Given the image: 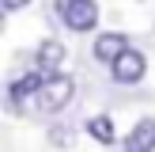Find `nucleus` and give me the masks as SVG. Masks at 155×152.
Returning <instances> with one entry per match:
<instances>
[{
    "label": "nucleus",
    "instance_id": "obj_1",
    "mask_svg": "<svg viewBox=\"0 0 155 152\" xmlns=\"http://www.w3.org/2000/svg\"><path fill=\"white\" fill-rule=\"evenodd\" d=\"M72 95H76L72 76L53 72V76L42 80V88H38V95H34V106H38L42 114H57V110H64V106L72 103Z\"/></svg>",
    "mask_w": 155,
    "mask_h": 152
},
{
    "label": "nucleus",
    "instance_id": "obj_2",
    "mask_svg": "<svg viewBox=\"0 0 155 152\" xmlns=\"http://www.w3.org/2000/svg\"><path fill=\"white\" fill-rule=\"evenodd\" d=\"M53 8H57L61 23L72 27V30H95V23H98L95 0H53Z\"/></svg>",
    "mask_w": 155,
    "mask_h": 152
},
{
    "label": "nucleus",
    "instance_id": "obj_3",
    "mask_svg": "<svg viewBox=\"0 0 155 152\" xmlns=\"http://www.w3.org/2000/svg\"><path fill=\"white\" fill-rule=\"evenodd\" d=\"M144 72H148V61H144V53L133 50V46H129V50L110 65V76H114L117 84H140Z\"/></svg>",
    "mask_w": 155,
    "mask_h": 152
},
{
    "label": "nucleus",
    "instance_id": "obj_4",
    "mask_svg": "<svg viewBox=\"0 0 155 152\" xmlns=\"http://www.w3.org/2000/svg\"><path fill=\"white\" fill-rule=\"evenodd\" d=\"M38 72L53 76L61 65H64V42H57V38H42V46H38Z\"/></svg>",
    "mask_w": 155,
    "mask_h": 152
},
{
    "label": "nucleus",
    "instance_id": "obj_5",
    "mask_svg": "<svg viewBox=\"0 0 155 152\" xmlns=\"http://www.w3.org/2000/svg\"><path fill=\"white\" fill-rule=\"evenodd\" d=\"M125 152H155V118H140L125 137Z\"/></svg>",
    "mask_w": 155,
    "mask_h": 152
},
{
    "label": "nucleus",
    "instance_id": "obj_6",
    "mask_svg": "<svg viewBox=\"0 0 155 152\" xmlns=\"http://www.w3.org/2000/svg\"><path fill=\"white\" fill-rule=\"evenodd\" d=\"M125 50H129V38H125V34H117V30H106V34H98V38H95V57H98V61H106V65H114V61H117Z\"/></svg>",
    "mask_w": 155,
    "mask_h": 152
},
{
    "label": "nucleus",
    "instance_id": "obj_7",
    "mask_svg": "<svg viewBox=\"0 0 155 152\" xmlns=\"http://www.w3.org/2000/svg\"><path fill=\"white\" fill-rule=\"evenodd\" d=\"M42 80H45L42 72H27V76H19V80L8 88V106H19L23 99H34L38 88H42Z\"/></svg>",
    "mask_w": 155,
    "mask_h": 152
},
{
    "label": "nucleus",
    "instance_id": "obj_8",
    "mask_svg": "<svg viewBox=\"0 0 155 152\" xmlns=\"http://www.w3.org/2000/svg\"><path fill=\"white\" fill-rule=\"evenodd\" d=\"M87 133L95 137V141H102V144H114V141H117V133H114V122L106 118V114H95V118H87Z\"/></svg>",
    "mask_w": 155,
    "mask_h": 152
},
{
    "label": "nucleus",
    "instance_id": "obj_9",
    "mask_svg": "<svg viewBox=\"0 0 155 152\" xmlns=\"http://www.w3.org/2000/svg\"><path fill=\"white\" fill-rule=\"evenodd\" d=\"M30 4V0H4V8H12V12H15V8H27Z\"/></svg>",
    "mask_w": 155,
    "mask_h": 152
},
{
    "label": "nucleus",
    "instance_id": "obj_10",
    "mask_svg": "<svg viewBox=\"0 0 155 152\" xmlns=\"http://www.w3.org/2000/svg\"><path fill=\"white\" fill-rule=\"evenodd\" d=\"M0 30H4V15H0Z\"/></svg>",
    "mask_w": 155,
    "mask_h": 152
}]
</instances>
